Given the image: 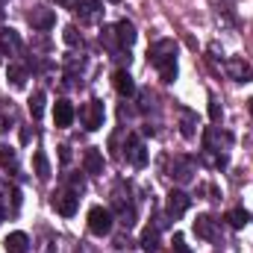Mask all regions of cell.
<instances>
[{
  "mask_svg": "<svg viewBox=\"0 0 253 253\" xmlns=\"http://www.w3.org/2000/svg\"><path fill=\"white\" fill-rule=\"evenodd\" d=\"M112 212L109 209H103V206H91L88 209V230L94 233V236H109L112 233Z\"/></svg>",
  "mask_w": 253,
  "mask_h": 253,
  "instance_id": "6da1fadb",
  "label": "cell"
},
{
  "mask_svg": "<svg viewBox=\"0 0 253 253\" xmlns=\"http://www.w3.org/2000/svg\"><path fill=\"white\" fill-rule=\"evenodd\" d=\"M147 59L156 65V68L165 65V62H174V59H177V44H174L171 39H162V42H156V44L147 50Z\"/></svg>",
  "mask_w": 253,
  "mask_h": 253,
  "instance_id": "7a4b0ae2",
  "label": "cell"
},
{
  "mask_svg": "<svg viewBox=\"0 0 253 253\" xmlns=\"http://www.w3.org/2000/svg\"><path fill=\"white\" fill-rule=\"evenodd\" d=\"M80 118H83L85 129H100V126H103V100H88V103L83 106Z\"/></svg>",
  "mask_w": 253,
  "mask_h": 253,
  "instance_id": "3957f363",
  "label": "cell"
},
{
  "mask_svg": "<svg viewBox=\"0 0 253 253\" xmlns=\"http://www.w3.org/2000/svg\"><path fill=\"white\" fill-rule=\"evenodd\" d=\"M227 74H230V80H236V83H251L253 80L251 62H245L242 56H230V59H227Z\"/></svg>",
  "mask_w": 253,
  "mask_h": 253,
  "instance_id": "277c9868",
  "label": "cell"
},
{
  "mask_svg": "<svg viewBox=\"0 0 253 253\" xmlns=\"http://www.w3.org/2000/svg\"><path fill=\"white\" fill-rule=\"evenodd\" d=\"M126 159L135 165V168H144L147 165V147L138 135H129L126 138Z\"/></svg>",
  "mask_w": 253,
  "mask_h": 253,
  "instance_id": "5b68a950",
  "label": "cell"
},
{
  "mask_svg": "<svg viewBox=\"0 0 253 253\" xmlns=\"http://www.w3.org/2000/svg\"><path fill=\"white\" fill-rule=\"evenodd\" d=\"M27 21H30V27H36V30H50V27L56 24V15H53V9L33 6V12L27 15Z\"/></svg>",
  "mask_w": 253,
  "mask_h": 253,
  "instance_id": "8992f818",
  "label": "cell"
},
{
  "mask_svg": "<svg viewBox=\"0 0 253 253\" xmlns=\"http://www.w3.org/2000/svg\"><path fill=\"white\" fill-rule=\"evenodd\" d=\"M194 174H197V165H194V159H189V156H177L174 159V180L177 183H191L194 180Z\"/></svg>",
  "mask_w": 253,
  "mask_h": 253,
  "instance_id": "52a82bcc",
  "label": "cell"
},
{
  "mask_svg": "<svg viewBox=\"0 0 253 253\" xmlns=\"http://www.w3.org/2000/svg\"><path fill=\"white\" fill-rule=\"evenodd\" d=\"M189 206H191V197L186 194V191L174 189L171 194H168V215H171V218L186 215V212H189Z\"/></svg>",
  "mask_w": 253,
  "mask_h": 253,
  "instance_id": "ba28073f",
  "label": "cell"
},
{
  "mask_svg": "<svg viewBox=\"0 0 253 253\" xmlns=\"http://www.w3.org/2000/svg\"><path fill=\"white\" fill-rule=\"evenodd\" d=\"M194 233H197V239L215 242V239H218V227H215V218H212V215H197V218H194Z\"/></svg>",
  "mask_w": 253,
  "mask_h": 253,
  "instance_id": "9c48e42d",
  "label": "cell"
},
{
  "mask_svg": "<svg viewBox=\"0 0 253 253\" xmlns=\"http://www.w3.org/2000/svg\"><path fill=\"white\" fill-rule=\"evenodd\" d=\"M112 85H115V91H118L121 97H132V94H135V83H132L129 71H124V68L112 74Z\"/></svg>",
  "mask_w": 253,
  "mask_h": 253,
  "instance_id": "30bf717a",
  "label": "cell"
},
{
  "mask_svg": "<svg viewBox=\"0 0 253 253\" xmlns=\"http://www.w3.org/2000/svg\"><path fill=\"white\" fill-rule=\"evenodd\" d=\"M115 36H118V44H121V47H132V44H135V36H138V33H135V24L126 21V18H121V21L115 24Z\"/></svg>",
  "mask_w": 253,
  "mask_h": 253,
  "instance_id": "8fae6325",
  "label": "cell"
},
{
  "mask_svg": "<svg viewBox=\"0 0 253 253\" xmlns=\"http://www.w3.org/2000/svg\"><path fill=\"white\" fill-rule=\"evenodd\" d=\"M21 36L12 30V27H6V30H0V50H6L9 56H15V53H21Z\"/></svg>",
  "mask_w": 253,
  "mask_h": 253,
  "instance_id": "7c38bea8",
  "label": "cell"
},
{
  "mask_svg": "<svg viewBox=\"0 0 253 253\" xmlns=\"http://www.w3.org/2000/svg\"><path fill=\"white\" fill-rule=\"evenodd\" d=\"M83 168H85V174L100 177V174H103V153H100L97 147L85 150V156H83Z\"/></svg>",
  "mask_w": 253,
  "mask_h": 253,
  "instance_id": "4fadbf2b",
  "label": "cell"
},
{
  "mask_svg": "<svg viewBox=\"0 0 253 253\" xmlns=\"http://www.w3.org/2000/svg\"><path fill=\"white\" fill-rule=\"evenodd\" d=\"M77 12H80V18L83 21H97L100 15H103V3L100 0H77Z\"/></svg>",
  "mask_w": 253,
  "mask_h": 253,
  "instance_id": "5bb4252c",
  "label": "cell"
},
{
  "mask_svg": "<svg viewBox=\"0 0 253 253\" xmlns=\"http://www.w3.org/2000/svg\"><path fill=\"white\" fill-rule=\"evenodd\" d=\"M74 106L68 103V100H56V106H53V121H56V126H71L74 124Z\"/></svg>",
  "mask_w": 253,
  "mask_h": 253,
  "instance_id": "9a60e30c",
  "label": "cell"
},
{
  "mask_svg": "<svg viewBox=\"0 0 253 253\" xmlns=\"http://www.w3.org/2000/svg\"><path fill=\"white\" fill-rule=\"evenodd\" d=\"M77 203H80V194H74V191H68V194H59V197L53 200V206L59 209V215H65V218H71V215L77 212Z\"/></svg>",
  "mask_w": 253,
  "mask_h": 253,
  "instance_id": "2e32d148",
  "label": "cell"
},
{
  "mask_svg": "<svg viewBox=\"0 0 253 253\" xmlns=\"http://www.w3.org/2000/svg\"><path fill=\"white\" fill-rule=\"evenodd\" d=\"M3 248H6V253H27V248H30V239H27V233H9L6 236V242H3Z\"/></svg>",
  "mask_w": 253,
  "mask_h": 253,
  "instance_id": "e0dca14e",
  "label": "cell"
},
{
  "mask_svg": "<svg viewBox=\"0 0 253 253\" xmlns=\"http://www.w3.org/2000/svg\"><path fill=\"white\" fill-rule=\"evenodd\" d=\"M180 132L186 138H194L197 135V115L191 109H180Z\"/></svg>",
  "mask_w": 253,
  "mask_h": 253,
  "instance_id": "ac0fdd59",
  "label": "cell"
},
{
  "mask_svg": "<svg viewBox=\"0 0 253 253\" xmlns=\"http://www.w3.org/2000/svg\"><path fill=\"white\" fill-rule=\"evenodd\" d=\"M138 245H141V251H144V253H153V251H159V230H156V227H147V230L141 233V239H138Z\"/></svg>",
  "mask_w": 253,
  "mask_h": 253,
  "instance_id": "d6986e66",
  "label": "cell"
},
{
  "mask_svg": "<svg viewBox=\"0 0 253 253\" xmlns=\"http://www.w3.org/2000/svg\"><path fill=\"white\" fill-rule=\"evenodd\" d=\"M6 80H9L15 88H24V85H27V68H24V65H9V68H6Z\"/></svg>",
  "mask_w": 253,
  "mask_h": 253,
  "instance_id": "ffe728a7",
  "label": "cell"
},
{
  "mask_svg": "<svg viewBox=\"0 0 253 253\" xmlns=\"http://www.w3.org/2000/svg\"><path fill=\"white\" fill-rule=\"evenodd\" d=\"M33 162H36V177H39V180H47V177H50V162H47L44 150H39V153L33 156Z\"/></svg>",
  "mask_w": 253,
  "mask_h": 253,
  "instance_id": "44dd1931",
  "label": "cell"
},
{
  "mask_svg": "<svg viewBox=\"0 0 253 253\" xmlns=\"http://www.w3.org/2000/svg\"><path fill=\"white\" fill-rule=\"evenodd\" d=\"M227 221H230L233 230H242V227L251 224V212H245V209H233V212L227 215Z\"/></svg>",
  "mask_w": 253,
  "mask_h": 253,
  "instance_id": "7402d4cb",
  "label": "cell"
},
{
  "mask_svg": "<svg viewBox=\"0 0 253 253\" xmlns=\"http://www.w3.org/2000/svg\"><path fill=\"white\" fill-rule=\"evenodd\" d=\"M30 115H33V118H42V115H44V91H36V94L30 97Z\"/></svg>",
  "mask_w": 253,
  "mask_h": 253,
  "instance_id": "603a6c76",
  "label": "cell"
},
{
  "mask_svg": "<svg viewBox=\"0 0 253 253\" xmlns=\"http://www.w3.org/2000/svg\"><path fill=\"white\" fill-rule=\"evenodd\" d=\"M62 39H65V44H68V47H77V44H83V36L77 33V27H74V24H68V27L62 30Z\"/></svg>",
  "mask_w": 253,
  "mask_h": 253,
  "instance_id": "cb8c5ba5",
  "label": "cell"
},
{
  "mask_svg": "<svg viewBox=\"0 0 253 253\" xmlns=\"http://www.w3.org/2000/svg\"><path fill=\"white\" fill-rule=\"evenodd\" d=\"M159 77H162V83H174V80H177V59L159 65Z\"/></svg>",
  "mask_w": 253,
  "mask_h": 253,
  "instance_id": "d4e9b609",
  "label": "cell"
},
{
  "mask_svg": "<svg viewBox=\"0 0 253 253\" xmlns=\"http://www.w3.org/2000/svg\"><path fill=\"white\" fill-rule=\"evenodd\" d=\"M100 42H103L106 47H112V50H115V47H118V36H115V27H112V30H109V27H103V33H100Z\"/></svg>",
  "mask_w": 253,
  "mask_h": 253,
  "instance_id": "484cf974",
  "label": "cell"
},
{
  "mask_svg": "<svg viewBox=\"0 0 253 253\" xmlns=\"http://www.w3.org/2000/svg\"><path fill=\"white\" fill-rule=\"evenodd\" d=\"M221 115H224V112H221V103H218V100H209V118L218 124V121H221Z\"/></svg>",
  "mask_w": 253,
  "mask_h": 253,
  "instance_id": "4316f807",
  "label": "cell"
},
{
  "mask_svg": "<svg viewBox=\"0 0 253 253\" xmlns=\"http://www.w3.org/2000/svg\"><path fill=\"white\" fill-rule=\"evenodd\" d=\"M0 159H3V165H6V168H9V165L15 168V153H12L9 147H0Z\"/></svg>",
  "mask_w": 253,
  "mask_h": 253,
  "instance_id": "83f0119b",
  "label": "cell"
},
{
  "mask_svg": "<svg viewBox=\"0 0 253 253\" xmlns=\"http://www.w3.org/2000/svg\"><path fill=\"white\" fill-rule=\"evenodd\" d=\"M174 253H191V251H189V245H186V239H183L180 233L174 236Z\"/></svg>",
  "mask_w": 253,
  "mask_h": 253,
  "instance_id": "f1b7e54d",
  "label": "cell"
},
{
  "mask_svg": "<svg viewBox=\"0 0 253 253\" xmlns=\"http://www.w3.org/2000/svg\"><path fill=\"white\" fill-rule=\"evenodd\" d=\"M56 3H59L62 9H74V6H77V0H56Z\"/></svg>",
  "mask_w": 253,
  "mask_h": 253,
  "instance_id": "f546056e",
  "label": "cell"
},
{
  "mask_svg": "<svg viewBox=\"0 0 253 253\" xmlns=\"http://www.w3.org/2000/svg\"><path fill=\"white\" fill-rule=\"evenodd\" d=\"M3 129H6V118H0V132H3Z\"/></svg>",
  "mask_w": 253,
  "mask_h": 253,
  "instance_id": "4dcf8cb0",
  "label": "cell"
},
{
  "mask_svg": "<svg viewBox=\"0 0 253 253\" xmlns=\"http://www.w3.org/2000/svg\"><path fill=\"white\" fill-rule=\"evenodd\" d=\"M6 3H9V0H0V15H3V6H6Z\"/></svg>",
  "mask_w": 253,
  "mask_h": 253,
  "instance_id": "1f68e13d",
  "label": "cell"
},
{
  "mask_svg": "<svg viewBox=\"0 0 253 253\" xmlns=\"http://www.w3.org/2000/svg\"><path fill=\"white\" fill-rule=\"evenodd\" d=\"M248 106H251V115H253V97H251V103H248Z\"/></svg>",
  "mask_w": 253,
  "mask_h": 253,
  "instance_id": "d6a6232c",
  "label": "cell"
},
{
  "mask_svg": "<svg viewBox=\"0 0 253 253\" xmlns=\"http://www.w3.org/2000/svg\"><path fill=\"white\" fill-rule=\"evenodd\" d=\"M3 218H6V212H3V209H0V221H3Z\"/></svg>",
  "mask_w": 253,
  "mask_h": 253,
  "instance_id": "836d02e7",
  "label": "cell"
},
{
  "mask_svg": "<svg viewBox=\"0 0 253 253\" xmlns=\"http://www.w3.org/2000/svg\"><path fill=\"white\" fill-rule=\"evenodd\" d=\"M109 3H121V0H109Z\"/></svg>",
  "mask_w": 253,
  "mask_h": 253,
  "instance_id": "e575fe53",
  "label": "cell"
}]
</instances>
